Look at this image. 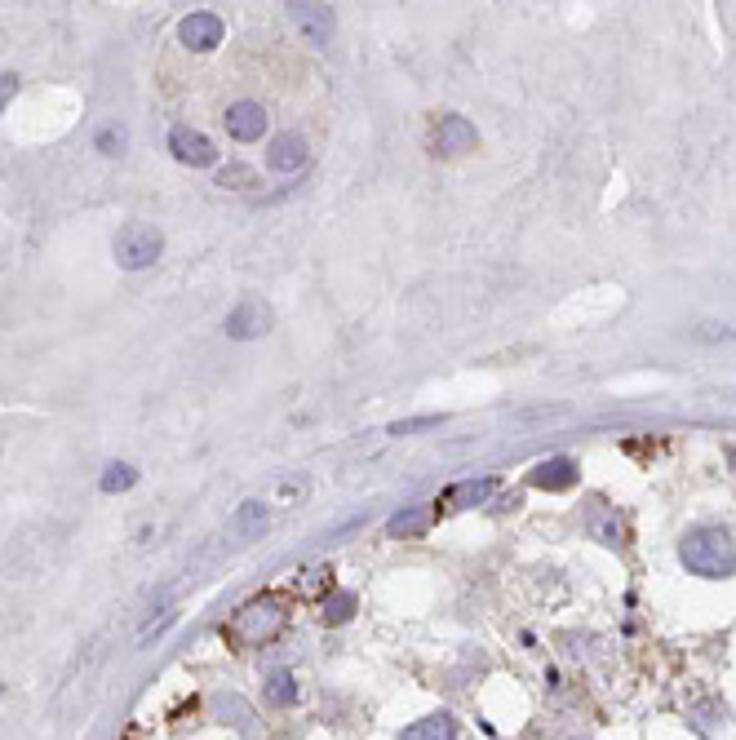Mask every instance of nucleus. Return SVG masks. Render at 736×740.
I'll use <instances>...</instances> for the list:
<instances>
[{"instance_id":"f257e3e1","label":"nucleus","mask_w":736,"mask_h":740,"mask_svg":"<svg viewBox=\"0 0 736 740\" xmlns=\"http://www.w3.org/2000/svg\"><path fill=\"white\" fill-rule=\"evenodd\" d=\"M679 559L692 577L723 581L736 572V537L728 528H692L679 541Z\"/></svg>"},{"instance_id":"f03ea898","label":"nucleus","mask_w":736,"mask_h":740,"mask_svg":"<svg viewBox=\"0 0 736 740\" xmlns=\"http://www.w3.org/2000/svg\"><path fill=\"white\" fill-rule=\"evenodd\" d=\"M284 621H289V612H284L280 599H249L244 608L231 612L222 634H227L231 647H267L271 639H280Z\"/></svg>"},{"instance_id":"7ed1b4c3","label":"nucleus","mask_w":736,"mask_h":740,"mask_svg":"<svg viewBox=\"0 0 736 740\" xmlns=\"http://www.w3.org/2000/svg\"><path fill=\"white\" fill-rule=\"evenodd\" d=\"M111 253H116V262L125 266V271H147V266H156L160 253H165V235L147 222H129V226H120Z\"/></svg>"},{"instance_id":"20e7f679","label":"nucleus","mask_w":736,"mask_h":740,"mask_svg":"<svg viewBox=\"0 0 736 740\" xmlns=\"http://www.w3.org/2000/svg\"><path fill=\"white\" fill-rule=\"evenodd\" d=\"M431 147H435V156H466V151L479 147V133L466 116H439L435 133H431Z\"/></svg>"},{"instance_id":"39448f33","label":"nucleus","mask_w":736,"mask_h":740,"mask_svg":"<svg viewBox=\"0 0 736 740\" xmlns=\"http://www.w3.org/2000/svg\"><path fill=\"white\" fill-rule=\"evenodd\" d=\"M169 151L178 164H191V169H209L213 160H218V147H213L209 138H204L200 129L191 125H173L169 129Z\"/></svg>"},{"instance_id":"423d86ee","label":"nucleus","mask_w":736,"mask_h":740,"mask_svg":"<svg viewBox=\"0 0 736 740\" xmlns=\"http://www.w3.org/2000/svg\"><path fill=\"white\" fill-rule=\"evenodd\" d=\"M222 36H227V27H222L218 14H209V9H196V14H187L178 23V40L187 49H196V54H209V49L222 45Z\"/></svg>"},{"instance_id":"0eeeda50","label":"nucleus","mask_w":736,"mask_h":740,"mask_svg":"<svg viewBox=\"0 0 736 740\" xmlns=\"http://www.w3.org/2000/svg\"><path fill=\"white\" fill-rule=\"evenodd\" d=\"M222 125H227V133L235 142H258L262 133H267V125H271V116H267V107L262 102H231L227 107V116H222Z\"/></svg>"},{"instance_id":"6e6552de","label":"nucleus","mask_w":736,"mask_h":740,"mask_svg":"<svg viewBox=\"0 0 736 740\" xmlns=\"http://www.w3.org/2000/svg\"><path fill=\"white\" fill-rule=\"evenodd\" d=\"M289 18H293V27H298V36L306 40V45H315V49H324L333 40V9L329 5H289Z\"/></svg>"},{"instance_id":"1a4fd4ad","label":"nucleus","mask_w":736,"mask_h":740,"mask_svg":"<svg viewBox=\"0 0 736 740\" xmlns=\"http://www.w3.org/2000/svg\"><path fill=\"white\" fill-rule=\"evenodd\" d=\"M306 160H311V151H306V138L302 133H280V138H271V147H267V169L271 173H302L306 169Z\"/></svg>"},{"instance_id":"9d476101","label":"nucleus","mask_w":736,"mask_h":740,"mask_svg":"<svg viewBox=\"0 0 736 740\" xmlns=\"http://www.w3.org/2000/svg\"><path fill=\"white\" fill-rule=\"evenodd\" d=\"M222 328H227V337H235V342H253V337H262L271 328V311L249 297V302H240L227 315V324H222Z\"/></svg>"},{"instance_id":"9b49d317","label":"nucleus","mask_w":736,"mask_h":740,"mask_svg":"<svg viewBox=\"0 0 736 740\" xmlns=\"http://www.w3.org/2000/svg\"><path fill=\"white\" fill-rule=\"evenodd\" d=\"M267 501H240L235 506V515L227 519V528H231V537H240V541H253V537H262L267 532Z\"/></svg>"},{"instance_id":"f8f14e48","label":"nucleus","mask_w":736,"mask_h":740,"mask_svg":"<svg viewBox=\"0 0 736 740\" xmlns=\"http://www.w3.org/2000/svg\"><path fill=\"white\" fill-rule=\"evenodd\" d=\"M586 528H590V537L603 541V546H621V519H617V510L608 506V501H590L586 506Z\"/></svg>"},{"instance_id":"ddd939ff","label":"nucleus","mask_w":736,"mask_h":740,"mask_svg":"<svg viewBox=\"0 0 736 740\" xmlns=\"http://www.w3.org/2000/svg\"><path fill=\"white\" fill-rule=\"evenodd\" d=\"M533 483L537 488H546V492H564L577 483V466H572L568 457H550V461H541V466L533 470Z\"/></svg>"},{"instance_id":"4468645a","label":"nucleus","mask_w":736,"mask_h":740,"mask_svg":"<svg viewBox=\"0 0 736 740\" xmlns=\"http://www.w3.org/2000/svg\"><path fill=\"white\" fill-rule=\"evenodd\" d=\"M400 740H457V727H453L448 714H431V718H422V723L408 727Z\"/></svg>"},{"instance_id":"2eb2a0df","label":"nucleus","mask_w":736,"mask_h":740,"mask_svg":"<svg viewBox=\"0 0 736 740\" xmlns=\"http://www.w3.org/2000/svg\"><path fill=\"white\" fill-rule=\"evenodd\" d=\"M426 528H431V506H413V510H404V515H395L391 523H386L391 537H422Z\"/></svg>"},{"instance_id":"dca6fc26","label":"nucleus","mask_w":736,"mask_h":740,"mask_svg":"<svg viewBox=\"0 0 736 740\" xmlns=\"http://www.w3.org/2000/svg\"><path fill=\"white\" fill-rule=\"evenodd\" d=\"M262 692H267V701H271L275 709H289L293 701H298V678H293L289 670H275V674L267 678V687H262Z\"/></svg>"},{"instance_id":"f3484780","label":"nucleus","mask_w":736,"mask_h":740,"mask_svg":"<svg viewBox=\"0 0 736 740\" xmlns=\"http://www.w3.org/2000/svg\"><path fill=\"white\" fill-rule=\"evenodd\" d=\"M134 483H138V470L125 466V461H111V466L98 475V488L102 492H129Z\"/></svg>"},{"instance_id":"a211bd4d","label":"nucleus","mask_w":736,"mask_h":740,"mask_svg":"<svg viewBox=\"0 0 736 740\" xmlns=\"http://www.w3.org/2000/svg\"><path fill=\"white\" fill-rule=\"evenodd\" d=\"M218 187H235V191H249L258 187V173L249 169V164H227V169H218Z\"/></svg>"},{"instance_id":"6ab92c4d","label":"nucleus","mask_w":736,"mask_h":740,"mask_svg":"<svg viewBox=\"0 0 736 740\" xmlns=\"http://www.w3.org/2000/svg\"><path fill=\"white\" fill-rule=\"evenodd\" d=\"M493 492H497V479H479V483H462V488H453V492H448V501H470V506H475V501L493 497Z\"/></svg>"},{"instance_id":"aec40b11","label":"nucleus","mask_w":736,"mask_h":740,"mask_svg":"<svg viewBox=\"0 0 736 740\" xmlns=\"http://www.w3.org/2000/svg\"><path fill=\"white\" fill-rule=\"evenodd\" d=\"M692 337H697V342H728V337H736V328H728V324H697V328H692Z\"/></svg>"},{"instance_id":"412c9836","label":"nucleus","mask_w":736,"mask_h":740,"mask_svg":"<svg viewBox=\"0 0 736 740\" xmlns=\"http://www.w3.org/2000/svg\"><path fill=\"white\" fill-rule=\"evenodd\" d=\"M271 497H289V501H302L306 497V479H275V488H271Z\"/></svg>"},{"instance_id":"4be33fe9","label":"nucleus","mask_w":736,"mask_h":740,"mask_svg":"<svg viewBox=\"0 0 736 740\" xmlns=\"http://www.w3.org/2000/svg\"><path fill=\"white\" fill-rule=\"evenodd\" d=\"M351 608H355V594H337V599H329V621H346L351 616Z\"/></svg>"},{"instance_id":"5701e85b","label":"nucleus","mask_w":736,"mask_h":740,"mask_svg":"<svg viewBox=\"0 0 736 740\" xmlns=\"http://www.w3.org/2000/svg\"><path fill=\"white\" fill-rule=\"evenodd\" d=\"M120 147H125V129H102V133H98V151H107V156H116Z\"/></svg>"},{"instance_id":"b1692460","label":"nucleus","mask_w":736,"mask_h":740,"mask_svg":"<svg viewBox=\"0 0 736 740\" xmlns=\"http://www.w3.org/2000/svg\"><path fill=\"white\" fill-rule=\"evenodd\" d=\"M173 621H178V612H173V608H165V616H160V621H151V625H147V630H142V634H138V647H147V643H151V639H156V634H160V630H165V625H173Z\"/></svg>"},{"instance_id":"393cba45","label":"nucleus","mask_w":736,"mask_h":740,"mask_svg":"<svg viewBox=\"0 0 736 740\" xmlns=\"http://www.w3.org/2000/svg\"><path fill=\"white\" fill-rule=\"evenodd\" d=\"M14 94H18V76L14 71H0V111L14 102Z\"/></svg>"},{"instance_id":"a878e982","label":"nucleus","mask_w":736,"mask_h":740,"mask_svg":"<svg viewBox=\"0 0 736 740\" xmlns=\"http://www.w3.org/2000/svg\"><path fill=\"white\" fill-rule=\"evenodd\" d=\"M426 426H439V417H417V421H400L391 435H408V430H426Z\"/></svg>"},{"instance_id":"bb28decb","label":"nucleus","mask_w":736,"mask_h":740,"mask_svg":"<svg viewBox=\"0 0 736 740\" xmlns=\"http://www.w3.org/2000/svg\"><path fill=\"white\" fill-rule=\"evenodd\" d=\"M732 466H736V448H732Z\"/></svg>"}]
</instances>
